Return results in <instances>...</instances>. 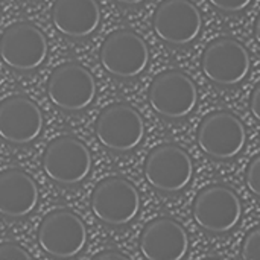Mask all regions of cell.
<instances>
[{
  "instance_id": "1",
  "label": "cell",
  "mask_w": 260,
  "mask_h": 260,
  "mask_svg": "<svg viewBox=\"0 0 260 260\" xmlns=\"http://www.w3.org/2000/svg\"><path fill=\"white\" fill-rule=\"evenodd\" d=\"M40 248L56 260L76 257L87 245L88 235L84 221L67 209L49 212L37 232Z\"/></svg>"
},
{
  "instance_id": "2",
  "label": "cell",
  "mask_w": 260,
  "mask_h": 260,
  "mask_svg": "<svg viewBox=\"0 0 260 260\" xmlns=\"http://www.w3.org/2000/svg\"><path fill=\"white\" fill-rule=\"evenodd\" d=\"M93 215L107 225L131 224L140 212V193L126 178L108 177L99 181L90 200Z\"/></svg>"
},
{
  "instance_id": "3",
  "label": "cell",
  "mask_w": 260,
  "mask_h": 260,
  "mask_svg": "<svg viewBox=\"0 0 260 260\" xmlns=\"http://www.w3.org/2000/svg\"><path fill=\"white\" fill-rule=\"evenodd\" d=\"M91 152L87 145L73 136L53 139L43 154L46 175L59 186H76L91 171Z\"/></svg>"
},
{
  "instance_id": "4",
  "label": "cell",
  "mask_w": 260,
  "mask_h": 260,
  "mask_svg": "<svg viewBox=\"0 0 260 260\" xmlns=\"http://www.w3.org/2000/svg\"><path fill=\"white\" fill-rule=\"evenodd\" d=\"M192 213L200 229L212 235H224L239 224L242 203L233 189L212 184L197 193Z\"/></svg>"
},
{
  "instance_id": "5",
  "label": "cell",
  "mask_w": 260,
  "mask_h": 260,
  "mask_svg": "<svg viewBox=\"0 0 260 260\" xmlns=\"http://www.w3.org/2000/svg\"><path fill=\"white\" fill-rule=\"evenodd\" d=\"M99 143L113 152H129L145 137V122L140 113L123 102L105 107L94 125Z\"/></svg>"
},
{
  "instance_id": "6",
  "label": "cell",
  "mask_w": 260,
  "mask_h": 260,
  "mask_svg": "<svg viewBox=\"0 0 260 260\" xmlns=\"http://www.w3.org/2000/svg\"><path fill=\"white\" fill-rule=\"evenodd\" d=\"M148 99L152 110L171 120L187 117L198 104V88L190 76L180 70L157 75L149 87Z\"/></svg>"
},
{
  "instance_id": "7",
  "label": "cell",
  "mask_w": 260,
  "mask_h": 260,
  "mask_svg": "<svg viewBox=\"0 0 260 260\" xmlns=\"http://www.w3.org/2000/svg\"><path fill=\"white\" fill-rule=\"evenodd\" d=\"M102 67L113 76L131 79L142 75L149 64L146 41L134 30L119 29L111 32L101 46Z\"/></svg>"
},
{
  "instance_id": "8",
  "label": "cell",
  "mask_w": 260,
  "mask_h": 260,
  "mask_svg": "<svg viewBox=\"0 0 260 260\" xmlns=\"http://www.w3.org/2000/svg\"><path fill=\"white\" fill-rule=\"evenodd\" d=\"M193 177V163L186 149L165 143L154 148L145 160V178L158 192L177 193L186 189Z\"/></svg>"
},
{
  "instance_id": "9",
  "label": "cell",
  "mask_w": 260,
  "mask_h": 260,
  "mask_svg": "<svg viewBox=\"0 0 260 260\" xmlns=\"http://www.w3.org/2000/svg\"><path fill=\"white\" fill-rule=\"evenodd\" d=\"M197 142L204 154L216 160L238 157L247 145L242 120L230 111H213L200 123Z\"/></svg>"
},
{
  "instance_id": "10",
  "label": "cell",
  "mask_w": 260,
  "mask_h": 260,
  "mask_svg": "<svg viewBox=\"0 0 260 260\" xmlns=\"http://www.w3.org/2000/svg\"><path fill=\"white\" fill-rule=\"evenodd\" d=\"M47 96L50 102L62 111H82L88 108L96 98L94 76L78 62L61 64L49 76Z\"/></svg>"
},
{
  "instance_id": "11",
  "label": "cell",
  "mask_w": 260,
  "mask_h": 260,
  "mask_svg": "<svg viewBox=\"0 0 260 260\" xmlns=\"http://www.w3.org/2000/svg\"><path fill=\"white\" fill-rule=\"evenodd\" d=\"M248 49L238 40L222 37L212 41L201 58V69L209 81L222 87L241 84L250 73Z\"/></svg>"
},
{
  "instance_id": "12",
  "label": "cell",
  "mask_w": 260,
  "mask_h": 260,
  "mask_svg": "<svg viewBox=\"0 0 260 260\" xmlns=\"http://www.w3.org/2000/svg\"><path fill=\"white\" fill-rule=\"evenodd\" d=\"M47 40L27 21L8 26L0 37V59L15 72H32L47 58Z\"/></svg>"
},
{
  "instance_id": "13",
  "label": "cell",
  "mask_w": 260,
  "mask_h": 260,
  "mask_svg": "<svg viewBox=\"0 0 260 260\" xmlns=\"http://www.w3.org/2000/svg\"><path fill=\"white\" fill-rule=\"evenodd\" d=\"M155 35L171 46H187L203 29V15L190 0H163L154 14Z\"/></svg>"
},
{
  "instance_id": "14",
  "label": "cell",
  "mask_w": 260,
  "mask_h": 260,
  "mask_svg": "<svg viewBox=\"0 0 260 260\" xmlns=\"http://www.w3.org/2000/svg\"><path fill=\"white\" fill-rule=\"evenodd\" d=\"M40 107L23 94L9 96L0 102V139L11 145H29L43 131Z\"/></svg>"
},
{
  "instance_id": "15",
  "label": "cell",
  "mask_w": 260,
  "mask_h": 260,
  "mask_svg": "<svg viewBox=\"0 0 260 260\" xmlns=\"http://www.w3.org/2000/svg\"><path fill=\"white\" fill-rule=\"evenodd\" d=\"M139 247L145 260H183L189 251V236L175 219L157 218L143 229Z\"/></svg>"
},
{
  "instance_id": "16",
  "label": "cell",
  "mask_w": 260,
  "mask_h": 260,
  "mask_svg": "<svg viewBox=\"0 0 260 260\" xmlns=\"http://www.w3.org/2000/svg\"><path fill=\"white\" fill-rule=\"evenodd\" d=\"M40 200L35 180L21 169L0 172V215L12 219L30 215Z\"/></svg>"
},
{
  "instance_id": "17",
  "label": "cell",
  "mask_w": 260,
  "mask_h": 260,
  "mask_svg": "<svg viewBox=\"0 0 260 260\" xmlns=\"http://www.w3.org/2000/svg\"><path fill=\"white\" fill-rule=\"evenodd\" d=\"M102 12L96 0H55L52 21L59 34L69 38H87L96 32Z\"/></svg>"
},
{
  "instance_id": "18",
  "label": "cell",
  "mask_w": 260,
  "mask_h": 260,
  "mask_svg": "<svg viewBox=\"0 0 260 260\" xmlns=\"http://www.w3.org/2000/svg\"><path fill=\"white\" fill-rule=\"evenodd\" d=\"M242 260H260V229H251L242 242L241 248Z\"/></svg>"
},
{
  "instance_id": "19",
  "label": "cell",
  "mask_w": 260,
  "mask_h": 260,
  "mask_svg": "<svg viewBox=\"0 0 260 260\" xmlns=\"http://www.w3.org/2000/svg\"><path fill=\"white\" fill-rule=\"evenodd\" d=\"M0 260H44L34 259L24 248H21L20 245L6 242V244H0Z\"/></svg>"
},
{
  "instance_id": "20",
  "label": "cell",
  "mask_w": 260,
  "mask_h": 260,
  "mask_svg": "<svg viewBox=\"0 0 260 260\" xmlns=\"http://www.w3.org/2000/svg\"><path fill=\"white\" fill-rule=\"evenodd\" d=\"M247 184L254 197L260 195V157L256 155L247 168Z\"/></svg>"
},
{
  "instance_id": "21",
  "label": "cell",
  "mask_w": 260,
  "mask_h": 260,
  "mask_svg": "<svg viewBox=\"0 0 260 260\" xmlns=\"http://www.w3.org/2000/svg\"><path fill=\"white\" fill-rule=\"evenodd\" d=\"M212 6H215L216 9L227 12V14H235V12H241L244 9H247L253 0H209Z\"/></svg>"
},
{
  "instance_id": "22",
  "label": "cell",
  "mask_w": 260,
  "mask_h": 260,
  "mask_svg": "<svg viewBox=\"0 0 260 260\" xmlns=\"http://www.w3.org/2000/svg\"><path fill=\"white\" fill-rule=\"evenodd\" d=\"M250 108L251 113L254 116L256 120L260 119V85H256L253 93H251V99H250Z\"/></svg>"
},
{
  "instance_id": "23",
  "label": "cell",
  "mask_w": 260,
  "mask_h": 260,
  "mask_svg": "<svg viewBox=\"0 0 260 260\" xmlns=\"http://www.w3.org/2000/svg\"><path fill=\"white\" fill-rule=\"evenodd\" d=\"M117 3H122V5H128V6H134V5H139V3H143L145 0H114Z\"/></svg>"
}]
</instances>
